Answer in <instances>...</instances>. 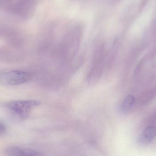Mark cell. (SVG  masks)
<instances>
[{"label":"cell","mask_w":156,"mask_h":156,"mask_svg":"<svg viewBox=\"0 0 156 156\" xmlns=\"http://www.w3.org/2000/svg\"><path fill=\"white\" fill-rule=\"evenodd\" d=\"M31 74L19 70H10L0 72V83L5 85H17L29 81Z\"/></svg>","instance_id":"cell-2"},{"label":"cell","mask_w":156,"mask_h":156,"mask_svg":"<svg viewBox=\"0 0 156 156\" xmlns=\"http://www.w3.org/2000/svg\"><path fill=\"white\" fill-rule=\"evenodd\" d=\"M40 104L35 100H23L12 101L7 103V107L16 118L20 120L26 119L31 110Z\"/></svg>","instance_id":"cell-1"},{"label":"cell","mask_w":156,"mask_h":156,"mask_svg":"<svg viewBox=\"0 0 156 156\" xmlns=\"http://www.w3.org/2000/svg\"><path fill=\"white\" fill-rule=\"evenodd\" d=\"M135 102V99L133 95H128L126 96L120 106V112L123 114L129 113L133 109Z\"/></svg>","instance_id":"cell-5"},{"label":"cell","mask_w":156,"mask_h":156,"mask_svg":"<svg viewBox=\"0 0 156 156\" xmlns=\"http://www.w3.org/2000/svg\"><path fill=\"white\" fill-rule=\"evenodd\" d=\"M156 136V127L150 126L143 130L138 136L137 142L140 145H146L151 143Z\"/></svg>","instance_id":"cell-4"},{"label":"cell","mask_w":156,"mask_h":156,"mask_svg":"<svg viewBox=\"0 0 156 156\" xmlns=\"http://www.w3.org/2000/svg\"><path fill=\"white\" fill-rule=\"evenodd\" d=\"M6 130V126L3 123L0 122V134L3 133Z\"/></svg>","instance_id":"cell-6"},{"label":"cell","mask_w":156,"mask_h":156,"mask_svg":"<svg viewBox=\"0 0 156 156\" xmlns=\"http://www.w3.org/2000/svg\"><path fill=\"white\" fill-rule=\"evenodd\" d=\"M5 154L6 156H44L38 150L17 146L8 147L5 150Z\"/></svg>","instance_id":"cell-3"}]
</instances>
